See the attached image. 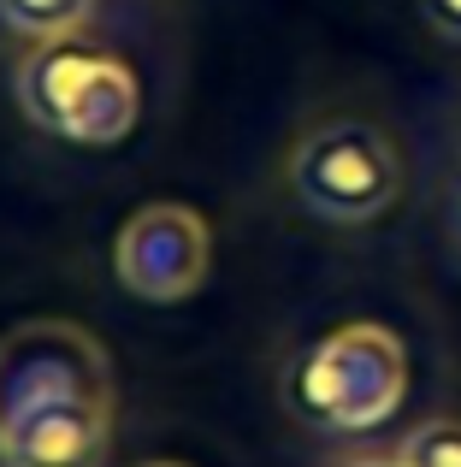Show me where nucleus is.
<instances>
[{
  "mask_svg": "<svg viewBox=\"0 0 461 467\" xmlns=\"http://www.w3.org/2000/svg\"><path fill=\"white\" fill-rule=\"evenodd\" d=\"M83 402H113V361L95 331L71 319H24L0 337V432Z\"/></svg>",
  "mask_w": 461,
  "mask_h": 467,
  "instance_id": "4",
  "label": "nucleus"
},
{
  "mask_svg": "<svg viewBox=\"0 0 461 467\" xmlns=\"http://www.w3.org/2000/svg\"><path fill=\"white\" fill-rule=\"evenodd\" d=\"M420 18H426V30L438 42L461 47V0H420Z\"/></svg>",
  "mask_w": 461,
  "mask_h": 467,
  "instance_id": "8",
  "label": "nucleus"
},
{
  "mask_svg": "<svg viewBox=\"0 0 461 467\" xmlns=\"http://www.w3.org/2000/svg\"><path fill=\"white\" fill-rule=\"evenodd\" d=\"M95 18V0H0V24L24 42H54V36H83Z\"/></svg>",
  "mask_w": 461,
  "mask_h": 467,
  "instance_id": "6",
  "label": "nucleus"
},
{
  "mask_svg": "<svg viewBox=\"0 0 461 467\" xmlns=\"http://www.w3.org/2000/svg\"><path fill=\"white\" fill-rule=\"evenodd\" d=\"M290 195L302 213L337 231H361L384 219L403 195V149L373 119H313L290 149Z\"/></svg>",
  "mask_w": 461,
  "mask_h": 467,
  "instance_id": "3",
  "label": "nucleus"
},
{
  "mask_svg": "<svg viewBox=\"0 0 461 467\" xmlns=\"http://www.w3.org/2000/svg\"><path fill=\"white\" fill-rule=\"evenodd\" d=\"M208 266H213V231L184 202H149L118 225L113 273L137 302L172 308L208 285Z\"/></svg>",
  "mask_w": 461,
  "mask_h": 467,
  "instance_id": "5",
  "label": "nucleus"
},
{
  "mask_svg": "<svg viewBox=\"0 0 461 467\" xmlns=\"http://www.w3.org/2000/svg\"><path fill=\"white\" fill-rule=\"evenodd\" d=\"M403 467H461V414H432L396 444Z\"/></svg>",
  "mask_w": 461,
  "mask_h": 467,
  "instance_id": "7",
  "label": "nucleus"
},
{
  "mask_svg": "<svg viewBox=\"0 0 461 467\" xmlns=\"http://www.w3.org/2000/svg\"><path fill=\"white\" fill-rule=\"evenodd\" d=\"M444 225H450V249L461 261V171L450 178V195H444Z\"/></svg>",
  "mask_w": 461,
  "mask_h": 467,
  "instance_id": "9",
  "label": "nucleus"
},
{
  "mask_svg": "<svg viewBox=\"0 0 461 467\" xmlns=\"http://www.w3.org/2000/svg\"><path fill=\"white\" fill-rule=\"evenodd\" d=\"M284 402L313 432H373L408 402V343L379 319H343L296 355Z\"/></svg>",
  "mask_w": 461,
  "mask_h": 467,
  "instance_id": "2",
  "label": "nucleus"
},
{
  "mask_svg": "<svg viewBox=\"0 0 461 467\" xmlns=\"http://www.w3.org/2000/svg\"><path fill=\"white\" fill-rule=\"evenodd\" d=\"M137 467H184V462H137Z\"/></svg>",
  "mask_w": 461,
  "mask_h": 467,
  "instance_id": "11",
  "label": "nucleus"
},
{
  "mask_svg": "<svg viewBox=\"0 0 461 467\" xmlns=\"http://www.w3.org/2000/svg\"><path fill=\"white\" fill-rule=\"evenodd\" d=\"M12 95L42 137H59L71 149H118L142 119L137 66L89 36L30 42L12 71Z\"/></svg>",
  "mask_w": 461,
  "mask_h": 467,
  "instance_id": "1",
  "label": "nucleus"
},
{
  "mask_svg": "<svg viewBox=\"0 0 461 467\" xmlns=\"http://www.w3.org/2000/svg\"><path fill=\"white\" fill-rule=\"evenodd\" d=\"M0 467H18V462H0Z\"/></svg>",
  "mask_w": 461,
  "mask_h": 467,
  "instance_id": "12",
  "label": "nucleus"
},
{
  "mask_svg": "<svg viewBox=\"0 0 461 467\" xmlns=\"http://www.w3.org/2000/svg\"><path fill=\"white\" fill-rule=\"evenodd\" d=\"M343 467H403V462H396V456H349Z\"/></svg>",
  "mask_w": 461,
  "mask_h": 467,
  "instance_id": "10",
  "label": "nucleus"
}]
</instances>
